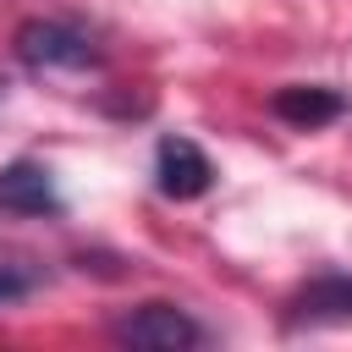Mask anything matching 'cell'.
I'll return each mask as SVG.
<instances>
[{
    "label": "cell",
    "instance_id": "obj_7",
    "mask_svg": "<svg viewBox=\"0 0 352 352\" xmlns=\"http://www.w3.org/2000/svg\"><path fill=\"white\" fill-rule=\"evenodd\" d=\"M28 292H38V270H28V264H11V258H0V308L22 302Z\"/></svg>",
    "mask_w": 352,
    "mask_h": 352
},
{
    "label": "cell",
    "instance_id": "obj_2",
    "mask_svg": "<svg viewBox=\"0 0 352 352\" xmlns=\"http://www.w3.org/2000/svg\"><path fill=\"white\" fill-rule=\"evenodd\" d=\"M110 341L138 346V352H192L209 341V330L176 302H138L132 314H121L110 324Z\"/></svg>",
    "mask_w": 352,
    "mask_h": 352
},
{
    "label": "cell",
    "instance_id": "obj_3",
    "mask_svg": "<svg viewBox=\"0 0 352 352\" xmlns=\"http://www.w3.org/2000/svg\"><path fill=\"white\" fill-rule=\"evenodd\" d=\"M0 214H22V220H55V214H66L55 170L44 160H11V165H0Z\"/></svg>",
    "mask_w": 352,
    "mask_h": 352
},
{
    "label": "cell",
    "instance_id": "obj_1",
    "mask_svg": "<svg viewBox=\"0 0 352 352\" xmlns=\"http://www.w3.org/2000/svg\"><path fill=\"white\" fill-rule=\"evenodd\" d=\"M16 60L33 72H82L99 60V44L82 22L66 16H33L16 28Z\"/></svg>",
    "mask_w": 352,
    "mask_h": 352
},
{
    "label": "cell",
    "instance_id": "obj_8",
    "mask_svg": "<svg viewBox=\"0 0 352 352\" xmlns=\"http://www.w3.org/2000/svg\"><path fill=\"white\" fill-rule=\"evenodd\" d=\"M0 99H6V77H0Z\"/></svg>",
    "mask_w": 352,
    "mask_h": 352
},
{
    "label": "cell",
    "instance_id": "obj_5",
    "mask_svg": "<svg viewBox=\"0 0 352 352\" xmlns=\"http://www.w3.org/2000/svg\"><path fill=\"white\" fill-rule=\"evenodd\" d=\"M154 187L165 198H176V204L204 198L214 187V160L192 138H160V148H154Z\"/></svg>",
    "mask_w": 352,
    "mask_h": 352
},
{
    "label": "cell",
    "instance_id": "obj_6",
    "mask_svg": "<svg viewBox=\"0 0 352 352\" xmlns=\"http://www.w3.org/2000/svg\"><path fill=\"white\" fill-rule=\"evenodd\" d=\"M270 110H275L286 126L314 132V126H324V121L346 116V94H336V88H324V82H292V88H275Z\"/></svg>",
    "mask_w": 352,
    "mask_h": 352
},
{
    "label": "cell",
    "instance_id": "obj_4",
    "mask_svg": "<svg viewBox=\"0 0 352 352\" xmlns=\"http://www.w3.org/2000/svg\"><path fill=\"white\" fill-rule=\"evenodd\" d=\"M280 324L297 330H324V324H352V275H314L286 297Z\"/></svg>",
    "mask_w": 352,
    "mask_h": 352
}]
</instances>
